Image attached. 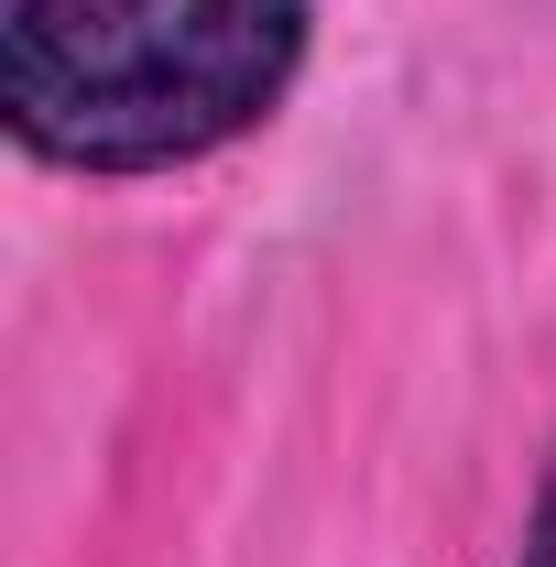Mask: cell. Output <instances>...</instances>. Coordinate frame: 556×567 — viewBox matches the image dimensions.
I'll list each match as a JSON object with an SVG mask.
<instances>
[{
    "instance_id": "2",
    "label": "cell",
    "mask_w": 556,
    "mask_h": 567,
    "mask_svg": "<svg viewBox=\"0 0 556 567\" xmlns=\"http://www.w3.org/2000/svg\"><path fill=\"white\" fill-rule=\"evenodd\" d=\"M513 567H556V447H546V481H535V513H524V557Z\"/></svg>"
},
{
    "instance_id": "1",
    "label": "cell",
    "mask_w": 556,
    "mask_h": 567,
    "mask_svg": "<svg viewBox=\"0 0 556 567\" xmlns=\"http://www.w3.org/2000/svg\"><path fill=\"white\" fill-rule=\"evenodd\" d=\"M317 0H0V110L33 164L175 175L262 132Z\"/></svg>"
}]
</instances>
